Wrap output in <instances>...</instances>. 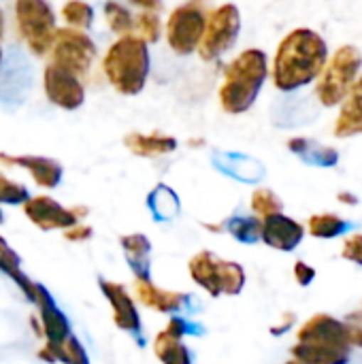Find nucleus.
<instances>
[{"label": "nucleus", "instance_id": "6", "mask_svg": "<svg viewBox=\"0 0 362 364\" xmlns=\"http://www.w3.org/2000/svg\"><path fill=\"white\" fill-rule=\"evenodd\" d=\"M17 28L34 55L51 51L55 41V15L43 0H19L15 4Z\"/></svg>", "mask_w": 362, "mask_h": 364}, {"label": "nucleus", "instance_id": "28", "mask_svg": "<svg viewBox=\"0 0 362 364\" xmlns=\"http://www.w3.org/2000/svg\"><path fill=\"white\" fill-rule=\"evenodd\" d=\"M62 15H64L66 23L73 26V30L90 28L92 21H94V11L85 2H68V4H64L62 6Z\"/></svg>", "mask_w": 362, "mask_h": 364}, {"label": "nucleus", "instance_id": "22", "mask_svg": "<svg viewBox=\"0 0 362 364\" xmlns=\"http://www.w3.org/2000/svg\"><path fill=\"white\" fill-rule=\"evenodd\" d=\"M154 354L160 358L162 364H192L190 350L181 343L179 337H175L166 331L158 333V337L154 341Z\"/></svg>", "mask_w": 362, "mask_h": 364}, {"label": "nucleus", "instance_id": "2", "mask_svg": "<svg viewBox=\"0 0 362 364\" xmlns=\"http://www.w3.org/2000/svg\"><path fill=\"white\" fill-rule=\"evenodd\" d=\"M292 356L299 364H348L350 363V341L348 326L326 314L307 320L299 335Z\"/></svg>", "mask_w": 362, "mask_h": 364}, {"label": "nucleus", "instance_id": "9", "mask_svg": "<svg viewBox=\"0 0 362 364\" xmlns=\"http://www.w3.org/2000/svg\"><path fill=\"white\" fill-rule=\"evenodd\" d=\"M241 30V17H239V9L235 4H222L218 9H213L207 15V23H205V32L198 45L201 58L203 60H215L218 55H222L224 51H228Z\"/></svg>", "mask_w": 362, "mask_h": 364}, {"label": "nucleus", "instance_id": "7", "mask_svg": "<svg viewBox=\"0 0 362 364\" xmlns=\"http://www.w3.org/2000/svg\"><path fill=\"white\" fill-rule=\"evenodd\" d=\"M207 23V9L201 2H186L177 6L166 21V41L179 55L192 53L203 38Z\"/></svg>", "mask_w": 362, "mask_h": 364}, {"label": "nucleus", "instance_id": "40", "mask_svg": "<svg viewBox=\"0 0 362 364\" xmlns=\"http://www.w3.org/2000/svg\"><path fill=\"white\" fill-rule=\"evenodd\" d=\"M286 364H299L297 360H290V363H286Z\"/></svg>", "mask_w": 362, "mask_h": 364}, {"label": "nucleus", "instance_id": "41", "mask_svg": "<svg viewBox=\"0 0 362 364\" xmlns=\"http://www.w3.org/2000/svg\"><path fill=\"white\" fill-rule=\"evenodd\" d=\"M0 60H2V49H0Z\"/></svg>", "mask_w": 362, "mask_h": 364}, {"label": "nucleus", "instance_id": "30", "mask_svg": "<svg viewBox=\"0 0 362 364\" xmlns=\"http://www.w3.org/2000/svg\"><path fill=\"white\" fill-rule=\"evenodd\" d=\"M28 190L15 181H9L0 175V203L4 205H23L28 200Z\"/></svg>", "mask_w": 362, "mask_h": 364}, {"label": "nucleus", "instance_id": "37", "mask_svg": "<svg viewBox=\"0 0 362 364\" xmlns=\"http://www.w3.org/2000/svg\"><path fill=\"white\" fill-rule=\"evenodd\" d=\"M4 34V17H2V11H0V38Z\"/></svg>", "mask_w": 362, "mask_h": 364}, {"label": "nucleus", "instance_id": "8", "mask_svg": "<svg viewBox=\"0 0 362 364\" xmlns=\"http://www.w3.org/2000/svg\"><path fill=\"white\" fill-rule=\"evenodd\" d=\"M94 55H96V45L85 32L73 30V28L55 30V41L51 47L49 64H53L79 79L81 75H85L90 70Z\"/></svg>", "mask_w": 362, "mask_h": 364}, {"label": "nucleus", "instance_id": "35", "mask_svg": "<svg viewBox=\"0 0 362 364\" xmlns=\"http://www.w3.org/2000/svg\"><path fill=\"white\" fill-rule=\"evenodd\" d=\"M348 326V341L350 346L362 348V326L361 324H346Z\"/></svg>", "mask_w": 362, "mask_h": 364}, {"label": "nucleus", "instance_id": "17", "mask_svg": "<svg viewBox=\"0 0 362 364\" xmlns=\"http://www.w3.org/2000/svg\"><path fill=\"white\" fill-rule=\"evenodd\" d=\"M134 290H137V296L139 301L149 307V309H156V311H177L183 307V303L190 299L188 294H181V292H169V290H160L158 286H154L149 279H137L134 282Z\"/></svg>", "mask_w": 362, "mask_h": 364}, {"label": "nucleus", "instance_id": "36", "mask_svg": "<svg viewBox=\"0 0 362 364\" xmlns=\"http://www.w3.org/2000/svg\"><path fill=\"white\" fill-rule=\"evenodd\" d=\"M339 200H341V203L354 205V203H356V196H352V194H348V192H341V194H339Z\"/></svg>", "mask_w": 362, "mask_h": 364}, {"label": "nucleus", "instance_id": "31", "mask_svg": "<svg viewBox=\"0 0 362 364\" xmlns=\"http://www.w3.org/2000/svg\"><path fill=\"white\" fill-rule=\"evenodd\" d=\"M62 352H64V364H90L85 350L81 348V343L75 337H68L62 343Z\"/></svg>", "mask_w": 362, "mask_h": 364}, {"label": "nucleus", "instance_id": "15", "mask_svg": "<svg viewBox=\"0 0 362 364\" xmlns=\"http://www.w3.org/2000/svg\"><path fill=\"white\" fill-rule=\"evenodd\" d=\"M0 162L23 166L41 188H55L62 179V166L49 158H38V156H15V158H11V156L0 154Z\"/></svg>", "mask_w": 362, "mask_h": 364}, {"label": "nucleus", "instance_id": "13", "mask_svg": "<svg viewBox=\"0 0 362 364\" xmlns=\"http://www.w3.org/2000/svg\"><path fill=\"white\" fill-rule=\"evenodd\" d=\"M34 305L38 307V314H41V333L47 337V343H64L70 337L68 320L55 307V303L49 296V292L43 286H38V284H36Z\"/></svg>", "mask_w": 362, "mask_h": 364}, {"label": "nucleus", "instance_id": "14", "mask_svg": "<svg viewBox=\"0 0 362 364\" xmlns=\"http://www.w3.org/2000/svg\"><path fill=\"white\" fill-rule=\"evenodd\" d=\"M98 284H100L102 294L109 299V303L113 307V320H115L117 328H122L130 335H139L141 333V318H139V311H137L132 299L128 296V292L119 284H113V282L100 279Z\"/></svg>", "mask_w": 362, "mask_h": 364}, {"label": "nucleus", "instance_id": "11", "mask_svg": "<svg viewBox=\"0 0 362 364\" xmlns=\"http://www.w3.org/2000/svg\"><path fill=\"white\" fill-rule=\"evenodd\" d=\"M43 85H45L47 98L62 109H68V111L79 109L85 100V90H83L81 81L75 75H70L53 64H49L45 68Z\"/></svg>", "mask_w": 362, "mask_h": 364}, {"label": "nucleus", "instance_id": "21", "mask_svg": "<svg viewBox=\"0 0 362 364\" xmlns=\"http://www.w3.org/2000/svg\"><path fill=\"white\" fill-rule=\"evenodd\" d=\"M0 271H2L4 275H9V277L19 286V290L28 296V301L34 303L36 284L30 282V279L21 273V269H19V256L6 245V241H4L2 237H0Z\"/></svg>", "mask_w": 362, "mask_h": 364}, {"label": "nucleus", "instance_id": "5", "mask_svg": "<svg viewBox=\"0 0 362 364\" xmlns=\"http://www.w3.org/2000/svg\"><path fill=\"white\" fill-rule=\"evenodd\" d=\"M362 66L361 51L352 45H344L335 51L333 60L324 66L318 83V98L324 107H335L346 100L356 83Z\"/></svg>", "mask_w": 362, "mask_h": 364}, {"label": "nucleus", "instance_id": "19", "mask_svg": "<svg viewBox=\"0 0 362 364\" xmlns=\"http://www.w3.org/2000/svg\"><path fill=\"white\" fill-rule=\"evenodd\" d=\"M218 258L211 252H201L190 260V275L192 279L205 288L211 296H220V282H218Z\"/></svg>", "mask_w": 362, "mask_h": 364}, {"label": "nucleus", "instance_id": "29", "mask_svg": "<svg viewBox=\"0 0 362 364\" xmlns=\"http://www.w3.org/2000/svg\"><path fill=\"white\" fill-rule=\"evenodd\" d=\"M160 19H158V15H154V13H139L137 17H134V36L137 38H141L145 45L147 43H156L158 38H160Z\"/></svg>", "mask_w": 362, "mask_h": 364}, {"label": "nucleus", "instance_id": "39", "mask_svg": "<svg viewBox=\"0 0 362 364\" xmlns=\"http://www.w3.org/2000/svg\"><path fill=\"white\" fill-rule=\"evenodd\" d=\"M2 220H4V215H2V211H0V224H2Z\"/></svg>", "mask_w": 362, "mask_h": 364}, {"label": "nucleus", "instance_id": "25", "mask_svg": "<svg viewBox=\"0 0 362 364\" xmlns=\"http://www.w3.org/2000/svg\"><path fill=\"white\" fill-rule=\"evenodd\" d=\"M105 15L107 21L111 26V30L124 38V36H134V17L130 15V11L117 2H107L105 4Z\"/></svg>", "mask_w": 362, "mask_h": 364}, {"label": "nucleus", "instance_id": "18", "mask_svg": "<svg viewBox=\"0 0 362 364\" xmlns=\"http://www.w3.org/2000/svg\"><path fill=\"white\" fill-rule=\"evenodd\" d=\"M124 145L134 154L143 158L164 156L171 154L177 147V141L166 134H128L124 139Z\"/></svg>", "mask_w": 362, "mask_h": 364}, {"label": "nucleus", "instance_id": "27", "mask_svg": "<svg viewBox=\"0 0 362 364\" xmlns=\"http://www.w3.org/2000/svg\"><path fill=\"white\" fill-rule=\"evenodd\" d=\"M282 200L267 188H258L254 194H252V209L254 213H258L260 218H271V215H277L282 211Z\"/></svg>", "mask_w": 362, "mask_h": 364}, {"label": "nucleus", "instance_id": "23", "mask_svg": "<svg viewBox=\"0 0 362 364\" xmlns=\"http://www.w3.org/2000/svg\"><path fill=\"white\" fill-rule=\"evenodd\" d=\"M348 228H350V224L346 220H341L339 215H333V213L314 215L309 220V232L318 239H335V237L344 235Z\"/></svg>", "mask_w": 362, "mask_h": 364}, {"label": "nucleus", "instance_id": "12", "mask_svg": "<svg viewBox=\"0 0 362 364\" xmlns=\"http://www.w3.org/2000/svg\"><path fill=\"white\" fill-rule=\"evenodd\" d=\"M260 239L275 247V250H282V252H292L301 241H303V235H305V228L294 222L292 218H286L282 213L277 215H271L267 220L260 222Z\"/></svg>", "mask_w": 362, "mask_h": 364}, {"label": "nucleus", "instance_id": "16", "mask_svg": "<svg viewBox=\"0 0 362 364\" xmlns=\"http://www.w3.org/2000/svg\"><path fill=\"white\" fill-rule=\"evenodd\" d=\"M362 132V75L352 85L335 124V136L346 139Z\"/></svg>", "mask_w": 362, "mask_h": 364}, {"label": "nucleus", "instance_id": "20", "mask_svg": "<svg viewBox=\"0 0 362 364\" xmlns=\"http://www.w3.org/2000/svg\"><path fill=\"white\" fill-rule=\"evenodd\" d=\"M122 247L126 252V260L134 271L137 279H149V241L145 235H130L122 237Z\"/></svg>", "mask_w": 362, "mask_h": 364}, {"label": "nucleus", "instance_id": "24", "mask_svg": "<svg viewBox=\"0 0 362 364\" xmlns=\"http://www.w3.org/2000/svg\"><path fill=\"white\" fill-rule=\"evenodd\" d=\"M218 282H220V294H239L245 286V273L237 262H218Z\"/></svg>", "mask_w": 362, "mask_h": 364}, {"label": "nucleus", "instance_id": "4", "mask_svg": "<svg viewBox=\"0 0 362 364\" xmlns=\"http://www.w3.org/2000/svg\"><path fill=\"white\" fill-rule=\"evenodd\" d=\"M102 70L117 92L126 96L139 94L145 87L149 73L147 45L137 36L117 38L102 60Z\"/></svg>", "mask_w": 362, "mask_h": 364}, {"label": "nucleus", "instance_id": "10", "mask_svg": "<svg viewBox=\"0 0 362 364\" xmlns=\"http://www.w3.org/2000/svg\"><path fill=\"white\" fill-rule=\"evenodd\" d=\"M23 213L28 220L38 226L41 230H55V228H73L79 222V215H85L87 209H64L60 203H55L49 196H36L28 198L23 203Z\"/></svg>", "mask_w": 362, "mask_h": 364}, {"label": "nucleus", "instance_id": "33", "mask_svg": "<svg viewBox=\"0 0 362 364\" xmlns=\"http://www.w3.org/2000/svg\"><path fill=\"white\" fill-rule=\"evenodd\" d=\"M294 277L301 286H309L314 279H316V269H312L309 264L305 262H297L294 264Z\"/></svg>", "mask_w": 362, "mask_h": 364}, {"label": "nucleus", "instance_id": "26", "mask_svg": "<svg viewBox=\"0 0 362 364\" xmlns=\"http://www.w3.org/2000/svg\"><path fill=\"white\" fill-rule=\"evenodd\" d=\"M260 222L254 220V218H233L228 220L226 228L228 232L237 239V241H243V243H254L260 239Z\"/></svg>", "mask_w": 362, "mask_h": 364}, {"label": "nucleus", "instance_id": "3", "mask_svg": "<svg viewBox=\"0 0 362 364\" xmlns=\"http://www.w3.org/2000/svg\"><path fill=\"white\" fill-rule=\"evenodd\" d=\"M269 73L267 53L260 49H245L224 70V83L220 87V102L226 113H245Z\"/></svg>", "mask_w": 362, "mask_h": 364}, {"label": "nucleus", "instance_id": "34", "mask_svg": "<svg viewBox=\"0 0 362 364\" xmlns=\"http://www.w3.org/2000/svg\"><path fill=\"white\" fill-rule=\"evenodd\" d=\"M90 237H92V228H90V226L77 224V226L64 230V239H66V241H85V239H90Z\"/></svg>", "mask_w": 362, "mask_h": 364}, {"label": "nucleus", "instance_id": "32", "mask_svg": "<svg viewBox=\"0 0 362 364\" xmlns=\"http://www.w3.org/2000/svg\"><path fill=\"white\" fill-rule=\"evenodd\" d=\"M344 258L346 260H352L356 264H362V235H352L350 239H346Z\"/></svg>", "mask_w": 362, "mask_h": 364}, {"label": "nucleus", "instance_id": "38", "mask_svg": "<svg viewBox=\"0 0 362 364\" xmlns=\"http://www.w3.org/2000/svg\"><path fill=\"white\" fill-rule=\"evenodd\" d=\"M350 320H356V322H362V311H358V314H352V316H350Z\"/></svg>", "mask_w": 362, "mask_h": 364}, {"label": "nucleus", "instance_id": "1", "mask_svg": "<svg viewBox=\"0 0 362 364\" xmlns=\"http://www.w3.org/2000/svg\"><path fill=\"white\" fill-rule=\"evenodd\" d=\"M326 60V41L309 28H297L286 34L277 47L273 60V83L282 92L299 90L322 75Z\"/></svg>", "mask_w": 362, "mask_h": 364}]
</instances>
